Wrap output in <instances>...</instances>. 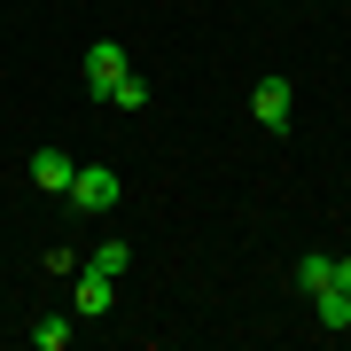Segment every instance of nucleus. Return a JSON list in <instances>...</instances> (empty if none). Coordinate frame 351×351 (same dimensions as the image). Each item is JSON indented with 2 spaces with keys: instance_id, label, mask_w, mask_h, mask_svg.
<instances>
[{
  "instance_id": "1",
  "label": "nucleus",
  "mask_w": 351,
  "mask_h": 351,
  "mask_svg": "<svg viewBox=\"0 0 351 351\" xmlns=\"http://www.w3.org/2000/svg\"><path fill=\"white\" fill-rule=\"evenodd\" d=\"M125 78H133V63H125V47H117V39H94V47H86V86H94L101 101H110L117 86H125Z\"/></svg>"
},
{
  "instance_id": "2",
  "label": "nucleus",
  "mask_w": 351,
  "mask_h": 351,
  "mask_svg": "<svg viewBox=\"0 0 351 351\" xmlns=\"http://www.w3.org/2000/svg\"><path fill=\"white\" fill-rule=\"evenodd\" d=\"M250 117L265 133H289V117H297V94H289V78H258L250 86Z\"/></svg>"
},
{
  "instance_id": "3",
  "label": "nucleus",
  "mask_w": 351,
  "mask_h": 351,
  "mask_svg": "<svg viewBox=\"0 0 351 351\" xmlns=\"http://www.w3.org/2000/svg\"><path fill=\"white\" fill-rule=\"evenodd\" d=\"M110 203H117V172H110V164H78L71 211H110Z\"/></svg>"
},
{
  "instance_id": "4",
  "label": "nucleus",
  "mask_w": 351,
  "mask_h": 351,
  "mask_svg": "<svg viewBox=\"0 0 351 351\" xmlns=\"http://www.w3.org/2000/svg\"><path fill=\"white\" fill-rule=\"evenodd\" d=\"M71 304H78L86 320H101V313L117 304V281H110V274H94V265H78V274H71Z\"/></svg>"
},
{
  "instance_id": "5",
  "label": "nucleus",
  "mask_w": 351,
  "mask_h": 351,
  "mask_svg": "<svg viewBox=\"0 0 351 351\" xmlns=\"http://www.w3.org/2000/svg\"><path fill=\"white\" fill-rule=\"evenodd\" d=\"M71 180H78V164L63 149H39L32 156V188H47V195H71Z\"/></svg>"
},
{
  "instance_id": "6",
  "label": "nucleus",
  "mask_w": 351,
  "mask_h": 351,
  "mask_svg": "<svg viewBox=\"0 0 351 351\" xmlns=\"http://www.w3.org/2000/svg\"><path fill=\"white\" fill-rule=\"evenodd\" d=\"M313 313H320V328H351V289H336V281H328L320 297H313Z\"/></svg>"
},
{
  "instance_id": "7",
  "label": "nucleus",
  "mask_w": 351,
  "mask_h": 351,
  "mask_svg": "<svg viewBox=\"0 0 351 351\" xmlns=\"http://www.w3.org/2000/svg\"><path fill=\"white\" fill-rule=\"evenodd\" d=\"M328 281H336V258H320V250H313V258H297V289H304V297H320Z\"/></svg>"
},
{
  "instance_id": "8",
  "label": "nucleus",
  "mask_w": 351,
  "mask_h": 351,
  "mask_svg": "<svg viewBox=\"0 0 351 351\" xmlns=\"http://www.w3.org/2000/svg\"><path fill=\"white\" fill-rule=\"evenodd\" d=\"M63 343H71V320H63V313L32 320V351H63Z\"/></svg>"
},
{
  "instance_id": "9",
  "label": "nucleus",
  "mask_w": 351,
  "mask_h": 351,
  "mask_svg": "<svg viewBox=\"0 0 351 351\" xmlns=\"http://www.w3.org/2000/svg\"><path fill=\"white\" fill-rule=\"evenodd\" d=\"M86 265H94V274H110V281H125V265H133V250H125V242H101V250H94Z\"/></svg>"
},
{
  "instance_id": "10",
  "label": "nucleus",
  "mask_w": 351,
  "mask_h": 351,
  "mask_svg": "<svg viewBox=\"0 0 351 351\" xmlns=\"http://www.w3.org/2000/svg\"><path fill=\"white\" fill-rule=\"evenodd\" d=\"M110 110H149V78H125V86L110 94Z\"/></svg>"
},
{
  "instance_id": "11",
  "label": "nucleus",
  "mask_w": 351,
  "mask_h": 351,
  "mask_svg": "<svg viewBox=\"0 0 351 351\" xmlns=\"http://www.w3.org/2000/svg\"><path fill=\"white\" fill-rule=\"evenodd\" d=\"M39 274H55V281H71V274H78V258H71V250H47V258H39Z\"/></svg>"
},
{
  "instance_id": "12",
  "label": "nucleus",
  "mask_w": 351,
  "mask_h": 351,
  "mask_svg": "<svg viewBox=\"0 0 351 351\" xmlns=\"http://www.w3.org/2000/svg\"><path fill=\"white\" fill-rule=\"evenodd\" d=\"M336 289H351V258H336Z\"/></svg>"
}]
</instances>
